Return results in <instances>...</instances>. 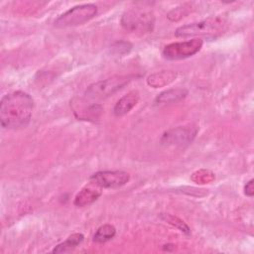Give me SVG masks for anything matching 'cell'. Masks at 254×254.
I'll return each mask as SVG.
<instances>
[{
  "instance_id": "obj_4",
  "label": "cell",
  "mask_w": 254,
  "mask_h": 254,
  "mask_svg": "<svg viewBox=\"0 0 254 254\" xmlns=\"http://www.w3.org/2000/svg\"><path fill=\"white\" fill-rule=\"evenodd\" d=\"M155 23L154 15L151 11L139 8L126 11L121 17L122 27L132 33H149L153 31Z\"/></svg>"
},
{
  "instance_id": "obj_7",
  "label": "cell",
  "mask_w": 254,
  "mask_h": 254,
  "mask_svg": "<svg viewBox=\"0 0 254 254\" xmlns=\"http://www.w3.org/2000/svg\"><path fill=\"white\" fill-rule=\"evenodd\" d=\"M197 131V127L192 124L169 129L162 135L161 144L167 147H185L193 141Z\"/></svg>"
},
{
  "instance_id": "obj_19",
  "label": "cell",
  "mask_w": 254,
  "mask_h": 254,
  "mask_svg": "<svg viewBox=\"0 0 254 254\" xmlns=\"http://www.w3.org/2000/svg\"><path fill=\"white\" fill-rule=\"evenodd\" d=\"M254 180L251 179L248 183H246L245 187H244V193L249 196V197H252L253 194H254Z\"/></svg>"
},
{
  "instance_id": "obj_2",
  "label": "cell",
  "mask_w": 254,
  "mask_h": 254,
  "mask_svg": "<svg viewBox=\"0 0 254 254\" xmlns=\"http://www.w3.org/2000/svg\"><path fill=\"white\" fill-rule=\"evenodd\" d=\"M227 26L228 24L224 18L210 17L196 23L181 26L175 31V35L181 38L205 37L207 39H216L226 31Z\"/></svg>"
},
{
  "instance_id": "obj_3",
  "label": "cell",
  "mask_w": 254,
  "mask_h": 254,
  "mask_svg": "<svg viewBox=\"0 0 254 254\" xmlns=\"http://www.w3.org/2000/svg\"><path fill=\"white\" fill-rule=\"evenodd\" d=\"M131 80L130 75H114L109 78L94 82L90 84L85 92L84 96L90 100H99L106 98L116 91L123 88Z\"/></svg>"
},
{
  "instance_id": "obj_13",
  "label": "cell",
  "mask_w": 254,
  "mask_h": 254,
  "mask_svg": "<svg viewBox=\"0 0 254 254\" xmlns=\"http://www.w3.org/2000/svg\"><path fill=\"white\" fill-rule=\"evenodd\" d=\"M83 239H84V236L81 233H73L69 235L65 241L57 245L52 252L53 253L68 252L73 248H75L77 245H79L83 241Z\"/></svg>"
},
{
  "instance_id": "obj_11",
  "label": "cell",
  "mask_w": 254,
  "mask_h": 254,
  "mask_svg": "<svg viewBox=\"0 0 254 254\" xmlns=\"http://www.w3.org/2000/svg\"><path fill=\"white\" fill-rule=\"evenodd\" d=\"M177 72L173 70H161L150 74L147 77V83L154 88L163 87L173 82L177 78Z\"/></svg>"
},
{
  "instance_id": "obj_9",
  "label": "cell",
  "mask_w": 254,
  "mask_h": 254,
  "mask_svg": "<svg viewBox=\"0 0 254 254\" xmlns=\"http://www.w3.org/2000/svg\"><path fill=\"white\" fill-rule=\"evenodd\" d=\"M102 193V188L97 186L96 184L89 182L84 188L79 190V192L75 195L73 204L77 207L87 206L93 203Z\"/></svg>"
},
{
  "instance_id": "obj_18",
  "label": "cell",
  "mask_w": 254,
  "mask_h": 254,
  "mask_svg": "<svg viewBox=\"0 0 254 254\" xmlns=\"http://www.w3.org/2000/svg\"><path fill=\"white\" fill-rule=\"evenodd\" d=\"M188 8L187 6H180V7H177L175 9H173L172 11H170L167 15V17L172 20V21H178L180 20L182 17H184L185 15L188 14Z\"/></svg>"
},
{
  "instance_id": "obj_10",
  "label": "cell",
  "mask_w": 254,
  "mask_h": 254,
  "mask_svg": "<svg viewBox=\"0 0 254 254\" xmlns=\"http://www.w3.org/2000/svg\"><path fill=\"white\" fill-rule=\"evenodd\" d=\"M139 93L137 91H130L127 94L123 95L115 104L113 112L115 116H123L131 111L133 107L138 103Z\"/></svg>"
},
{
  "instance_id": "obj_8",
  "label": "cell",
  "mask_w": 254,
  "mask_h": 254,
  "mask_svg": "<svg viewBox=\"0 0 254 254\" xmlns=\"http://www.w3.org/2000/svg\"><path fill=\"white\" fill-rule=\"evenodd\" d=\"M129 180V174L124 171H100L89 178V182L102 189H117L126 185Z\"/></svg>"
},
{
  "instance_id": "obj_17",
  "label": "cell",
  "mask_w": 254,
  "mask_h": 254,
  "mask_svg": "<svg viewBox=\"0 0 254 254\" xmlns=\"http://www.w3.org/2000/svg\"><path fill=\"white\" fill-rule=\"evenodd\" d=\"M132 49V44L126 41H119L114 43L110 47V52L115 55H125L128 54Z\"/></svg>"
},
{
  "instance_id": "obj_14",
  "label": "cell",
  "mask_w": 254,
  "mask_h": 254,
  "mask_svg": "<svg viewBox=\"0 0 254 254\" xmlns=\"http://www.w3.org/2000/svg\"><path fill=\"white\" fill-rule=\"evenodd\" d=\"M116 234V229L111 224H104L100 226L93 235V240L97 243H104L112 239Z\"/></svg>"
},
{
  "instance_id": "obj_15",
  "label": "cell",
  "mask_w": 254,
  "mask_h": 254,
  "mask_svg": "<svg viewBox=\"0 0 254 254\" xmlns=\"http://www.w3.org/2000/svg\"><path fill=\"white\" fill-rule=\"evenodd\" d=\"M160 217L161 219H163L164 221L168 222L169 224L177 227L178 229H180L181 231L185 232L186 234H190V228L189 226L182 220L180 219L179 217L175 216V215H172V214H169V213H161L160 214Z\"/></svg>"
},
{
  "instance_id": "obj_12",
  "label": "cell",
  "mask_w": 254,
  "mask_h": 254,
  "mask_svg": "<svg viewBox=\"0 0 254 254\" xmlns=\"http://www.w3.org/2000/svg\"><path fill=\"white\" fill-rule=\"evenodd\" d=\"M188 95V90L186 88H171L165 90L157 95L155 98L156 104H168L178 102L184 99Z\"/></svg>"
},
{
  "instance_id": "obj_16",
  "label": "cell",
  "mask_w": 254,
  "mask_h": 254,
  "mask_svg": "<svg viewBox=\"0 0 254 254\" xmlns=\"http://www.w3.org/2000/svg\"><path fill=\"white\" fill-rule=\"evenodd\" d=\"M214 174L209 170H199L192 174L191 181L196 184H209L214 180Z\"/></svg>"
},
{
  "instance_id": "obj_6",
  "label": "cell",
  "mask_w": 254,
  "mask_h": 254,
  "mask_svg": "<svg viewBox=\"0 0 254 254\" xmlns=\"http://www.w3.org/2000/svg\"><path fill=\"white\" fill-rule=\"evenodd\" d=\"M203 45L201 38H194L184 42H175L167 45L162 55L166 60L178 61L190 58L198 53Z\"/></svg>"
},
{
  "instance_id": "obj_5",
  "label": "cell",
  "mask_w": 254,
  "mask_h": 254,
  "mask_svg": "<svg viewBox=\"0 0 254 254\" xmlns=\"http://www.w3.org/2000/svg\"><path fill=\"white\" fill-rule=\"evenodd\" d=\"M97 13V6L94 4H81L74 6L59 16L54 26L56 28H67L81 25L91 20Z\"/></svg>"
},
{
  "instance_id": "obj_1",
  "label": "cell",
  "mask_w": 254,
  "mask_h": 254,
  "mask_svg": "<svg viewBox=\"0 0 254 254\" xmlns=\"http://www.w3.org/2000/svg\"><path fill=\"white\" fill-rule=\"evenodd\" d=\"M34 100L24 91H14L4 95L0 102L1 125L7 129L26 127L31 120Z\"/></svg>"
}]
</instances>
